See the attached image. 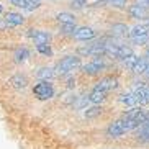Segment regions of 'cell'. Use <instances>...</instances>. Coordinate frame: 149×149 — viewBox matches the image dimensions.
Listing matches in <instances>:
<instances>
[{
    "instance_id": "52a82bcc",
    "label": "cell",
    "mask_w": 149,
    "mask_h": 149,
    "mask_svg": "<svg viewBox=\"0 0 149 149\" xmlns=\"http://www.w3.org/2000/svg\"><path fill=\"white\" fill-rule=\"evenodd\" d=\"M118 87V80L115 79V77H103L100 82H97V87L98 90H103V92H110V90H113V88Z\"/></svg>"
},
{
    "instance_id": "ba28073f",
    "label": "cell",
    "mask_w": 149,
    "mask_h": 149,
    "mask_svg": "<svg viewBox=\"0 0 149 149\" xmlns=\"http://www.w3.org/2000/svg\"><path fill=\"white\" fill-rule=\"evenodd\" d=\"M103 67H105V64L102 62V59H95V61L82 66V70L85 72V74H97V72H100Z\"/></svg>"
},
{
    "instance_id": "e0dca14e",
    "label": "cell",
    "mask_w": 149,
    "mask_h": 149,
    "mask_svg": "<svg viewBox=\"0 0 149 149\" xmlns=\"http://www.w3.org/2000/svg\"><path fill=\"white\" fill-rule=\"evenodd\" d=\"M57 22L61 23H75V18H74V15H70V13H67V12H61V13H57Z\"/></svg>"
},
{
    "instance_id": "5bb4252c",
    "label": "cell",
    "mask_w": 149,
    "mask_h": 149,
    "mask_svg": "<svg viewBox=\"0 0 149 149\" xmlns=\"http://www.w3.org/2000/svg\"><path fill=\"white\" fill-rule=\"evenodd\" d=\"M149 64V59H146V57H138V61H136V64L133 66V72H136V74H141V72H144L146 67H148Z\"/></svg>"
},
{
    "instance_id": "6da1fadb",
    "label": "cell",
    "mask_w": 149,
    "mask_h": 149,
    "mask_svg": "<svg viewBox=\"0 0 149 149\" xmlns=\"http://www.w3.org/2000/svg\"><path fill=\"white\" fill-rule=\"evenodd\" d=\"M79 66H80V57H77V56H66L64 59H61V61L57 62L56 72L57 74H67V72L74 70L75 67H79Z\"/></svg>"
},
{
    "instance_id": "3957f363",
    "label": "cell",
    "mask_w": 149,
    "mask_h": 149,
    "mask_svg": "<svg viewBox=\"0 0 149 149\" xmlns=\"http://www.w3.org/2000/svg\"><path fill=\"white\" fill-rule=\"evenodd\" d=\"M125 133H126V128H125V125H123L121 120L113 121L108 126V130H107V134H108L110 138H120V136H123Z\"/></svg>"
},
{
    "instance_id": "cb8c5ba5",
    "label": "cell",
    "mask_w": 149,
    "mask_h": 149,
    "mask_svg": "<svg viewBox=\"0 0 149 149\" xmlns=\"http://www.w3.org/2000/svg\"><path fill=\"white\" fill-rule=\"evenodd\" d=\"M133 54V51L128 46H120V53H118V57L120 59H125V57H128V56H131Z\"/></svg>"
},
{
    "instance_id": "30bf717a",
    "label": "cell",
    "mask_w": 149,
    "mask_h": 149,
    "mask_svg": "<svg viewBox=\"0 0 149 149\" xmlns=\"http://www.w3.org/2000/svg\"><path fill=\"white\" fill-rule=\"evenodd\" d=\"M105 95H107V92H103V90H98V88H93L92 93L88 95V102H92V103L98 105V103H102V102L105 100Z\"/></svg>"
},
{
    "instance_id": "d4e9b609",
    "label": "cell",
    "mask_w": 149,
    "mask_h": 149,
    "mask_svg": "<svg viewBox=\"0 0 149 149\" xmlns=\"http://www.w3.org/2000/svg\"><path fill=\"white\" fill-rule=\"evenodd\" d=\"M85 5H87V0H72L70 2V7L74 10H82Z\"/></svg>"
},
{
    "instance_id": "484cf974",
    "label": "cell",
    "mask_w": 149,
    "mask_h": 149,
    "mask_svg": "<svg viewBox=\"0 0 149 149\" xmlns=\"http://www.w3.org/2000/svg\"><path fill=\"white\" fill-rule=\"evenodd\" d=\"M149 41V35H143V36H136L133 38V43L134 44H146Z\"/></svg>"
},
{
    "instance_id": "603a6c76",
    "label": "cell",
    "mask_w": 149,
    "mask_h": 149,
    "mask_svg": "<svg viewBox=\"0 0 149 149\" xmlns=\"http://www.w3.org/2000/svg\"><path fill=\"white\" fill-rule=\"evenodd\" d=\"M136 61H138V56H134V54H131V56H128L123 59V62H125V66L130 67V69H133V66L136 64Z\"/></svg>"
},
{
    "instance_id": "1f68e13d",
    "label": "cell",
    "mask_w": 149,
    "mask_h": 149,
    "mask_svg": "<svg viewBox=\"0 0 149 149\" xmlns=\"http://www.w3.org/2000/svg\"><path fill=\"white\" fill-rule=\"evenodd\" d=\"M146 121H149V113H148V115H146Z\"/></svg>"
},
{
    "instance_id": "44dd1931",
    "label": "cell",
    "mask_w": 149,
    "mask_h": 149,
    "mask_svg": "<svg viewBox=\"0 0 149 149\" xmlns=\"http://www.w3.org/2000/svg\"><path fill=\"white\" fill-rule=\"evenodd\" d=\"M143 35H149L148 26H134L131 30V38H136V36H143Z\"/></svg>"
},
{
    "instance_id": "2e32d148",
    "label": "cell",
    "mask_w": 149,
    "mask_h": 149,
    "mask_svg": "<svg viewBox=\"0 0 149 149\" xmlns=\"http://www.w3.org/2000/svg\"><path fill=\"white\" fill-rule=\"evenodd\" d=\"M36 51L43 56H53V49L48 43H38L36 44Z\"/></svg>"
},
{
    "instance_id": "8fae6325",
    "label": "cell",
    "mask_w": 149,
    "mask_h": 149,
    "mask_svg": "<svg viewBox=\"0 0 149 149\" xmlns=\"http://www.w3.org/2000/svg\"><path fill=\"white\" fill-rule=\"evenodd\" d=\"M36 75H38V79L40 80H51L54 75H56V72H54L53 67H41Z\"/></svg>"
},
{
    "instance_id": "9a60e30c",
    "label": "cell",
    "mask_w": 149,
    "mask_h": 149,
    "mask_svg": "<svg viewBox=\"0 0 149 149\" xmlns=\"http://www.w3.org/2000/svg\"><path fill=\"white\" fill-rule=\"evenodd\" d=\"M128 31H130V28L125 25V23H115L113 26H111V33L116 36H123V35H126Z\"/></svg>"
},
{
    "instance_id": "7a4b0ae2",
    "label": "cell",
    "mask_w": 149,
    "mask_h": 149,
    "mask_svg": "<svg viewBox=\"0 0 149 149\" xmlns=\"http://www.w3.org/2000/svg\"><path fill=\"white\" fill-rule=\"evenodd\" d=\"M33 93L40 100H48V98H53L54 97V87L48 80H41L40 84H36L35 87H33Z\"/></svg>"
},
{
    "instance_id": "4dcf8cb0",
    "label": "cell",
    "mask_w": 149,
    "mask_h": 149,
    "mask_svg": "<svg viewBox=\"0 0 149 149\" xmlns=\"http://www.w3.org/2000/svg\"><path fill=\"white\" fill-rule=\"evenodd\" d=\"M2 12H3V7H2V3H0V13H2Z\"/></svg>"
},
{
    "instance_id": "5b68a950",
    "label": "cell",
    "mask_w": 149,
    "mask_h": 149,
    "mask_svg": "<svg viewBox=\"0 0 149 149\" xmlns=\"http://www.w3.org/2000/svg\"><path fill=\"white\" fill-rule=\"evenodd\" d=\"M133 93L136 95L138 105H146V103H149V85H144V84H143V85H139Z\"/></svg>"
},
{
    "instance_id": "ffe728a7",
    "label": "cell",
    "mask_w": 149,
    "mask_h": 149,
    "mask_svg": "<svg viewBox=\"0 0 149 149\" xmlns=\"http://www.w3.org/2000/svg\"><path fill=\"white\" fill-rule=\"evenodd\" d=\"M100 113H102V107H98V105L90 107V108L85 110V116H87V118H95V116H98Z\"/></svg>"
},
{
    "instance_id": "f1b7e54d",
    "label": "cell",
    "mask_w": 149,
    "mask_h": 149,
    "mask_svg": "<svg viewBox=\"0 0 149 149\" xmlns=\"http://www.w3.org/2000/svg\"><path fill=\"white\" fill-rule=\"evenodd\" d=\"M110 3L115 5V7H123V5L126 3V0H110Z\"/></svg>"
},
{
    "instance_id": "4fadbf2b",
    "label": "cell",
    "mask_w": 149,
    "mask_h": 149,
    "mask_svg": "<svg viewBox=\"0 0 149 149\" xmlns=\"http://www.w3.org/2000/svg\"><path fill=\"white\" fill-rule=\"evenodd\" d=\"M12 85H13L15 88H25L28 85V80H26V77L25 75H22V74H17V75H13L12 77Z\"/></svg>"
},
{
    "instance_id": "4316f807",
    "label": "cell",
    "mask_w": 149,
    "mask_h": 149,
    "mask_svg": "<svg viewBox=\"0 0 149 149\" xmlns=\"http://www.w3.org/2000/svg\"><path fill=\"white\" fill-rule=\"evenodd\" d=\"M12 2V5H15V7H18V8H26V2L28 0H10Z\"/></svg>"
},
{
    "instance_id": "83f0119b",
    "label": "cell",
    "mask_w": 149,
    "mask_h": 149,
    "mask_svg": "<svg viewBox=\"0 0 149 149\" xmlns=\"http://www.w3.org/2000/svg\"><path fill=\"white\" fill-rule=\"evenodd\" d=\"M134 5H138L141 8H149V0H136Z\"/></svg>"
},
{
    "instance_id": "7402d4cb",
    "label": "cell",
    "mask_w": 149,
    "mask_h": 149,
    "mask_svg": "<svg viewBox=\"0 0 149 149\" xmlns=\"http://www.w3.org/2000/svg\"><path fill=\"white\" fill-rule=\"evenodd\" d=\"M61 31L64 33V35H72V33L75 31V23H62Z\"/></svg>"
},
{
    "instance_id": "f546056e",
    "label": "cell",
    "mask_w": 149,
    "mask_h": 149,
    "mask_svg": "<svg viewBox=\"0 0 149 149\" xmlns=\"http://www.w3.org/2000/svg\"><path fill=\"white\" fill-rule=\"evenodd\" d=\"M144 74H146V75H149V64H148V67H146V70H144Z\"/></svg>"
},
{
    "instance_id": "7c38bea8",
    "label": "cell",
    "mask_w": 149,
    "mask_h": 149,
    "mask_svg": "<svg viewBox=\"0 0 149 149\" xmlns=\"http://www.w3.org/2000/svg\"><path fill=\"white\" fill-rule=\"evenodd\" d=\"M120 102H121L123 105L131 107V108L138 105V100H136V95H134V93H123V95L120 97Z\"/></svg>"
},
{
    "instance_id": "8992f818",
    "label": "cell",
    "mask_w": 149,
    "mask_h": 149,
    "mask_svg": "<svg viewBox=\"0 0 149 149\" xmlns=\"http://www.w3.org/2000/svg\"><path fill=\"white\" fill-rule=\"evenodd\" d=\"M75 40L79 41H87V40H92L93 36H95V31L92 28H87V26H82V28H75V31L72 33Z\"/></svg>"
},
{
    "instance_id": "9c48e42d",
    "label": "cell",
    "mask_w": 149,
    "mask_h": 149,
    "mask_svg": "<svg viewBox=\"0 0 149 149\" xmlns=\"http://www.w3.org/2000/svg\"><path fill=\"white\" fill-rule=\"evenodd\" d=\"M23 22H25V18L20 13H15V12L5 13V23H7L8 26H18V25H23Z\"/></svg>"
},
{
    "instance_id": "ac0fdd59",
    "label": "cell",
    "mask_w": 149,
    "mask_h": 149,
    "mask_svg": "<svg viewBox=\"0 0 149 149\" xmlns=\"http://www.w3.org/2000/svg\"><path fill=\"white\" fill-rule=\"evenodd\" d=\"M28 56H30L28 48H25V46H23V48H18L17 53H15V61H17V62H23Z\"/></svg>"
},
{
    "instance_id": "277c9868",
    "label": "cell",
    "mask_w": 149,
    "mask_h": 149,
    "mask_svg": "<svg viewBox=\"0 0 149 149\" xmlns=\"http://www.w3.org/2000/svg\"><path fill=\"white\" fill-rule=\"evenodd\" d=\"M28 36L36 44L38 43H48L49 44V41H51V35H49L48 31H41V30H30L28 31Z\"/></svg>"
},
{
    "instance_id": "d6986e66",
    "label": "cell",
    "mask_w": 149,
    "mask_h": 149,
    "mask_svg": "<svg viewBox=\"0 0 149 149\" xmlns=\"http://www.w3.org/2000/svg\"><path fill=\"white\" fill-rule=\"evenodd\" d=\"M130 15L133 18H144L146 17V8H141L138 5H133L131 8H130Z\"/></svg>"
},
{
    "instance_id": "d6a6232c",
    "label": "cell",
    "mask_w": 149,
    "mask_h": 149,
    "mask_svg": "<svg viewBox=\"0 0 149 149\" xmlns=\"http://www.w3.org/2000/svg\"><path fill=\"white\" fill-rule=\"evenodd\" d=\"M33 2H38V3H41V0H33Z\"/></svg>"
}]
</instances>
